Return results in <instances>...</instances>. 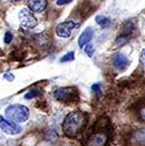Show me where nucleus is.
<instances>
[{"instance_id": "obj_9", "label": "nucleus", "mask_w": 145, "mask_h": 146, "mask_svg": "<svg viewBox=\"0 0 145 146\" xmlns=\"http://www.w3.org/2000/svg\"><path fill=\"white\" fill-rule=\"evenodd\" d=\"M92 38H93V30H92V29H90V27L86 29V30L82 33V35L79 36V40H78L79 47L80 48L86 47V45H87L88 43L92 40Z\"/></svg>"}, {"instance_id": "obj_15", "label": "nucleus", "mask_w": 145, "mask_h": 146, "mask_svg": "<svg viewBox=\"0 0 145 146\" xmlns=\"http://www.w3.org/2000/svg\"><path fill=\"white\" fill-rule=\"evenodd\" d=\"M84 52L87 53V56H88V57H92V56H93V47H92V45H90V43H88V44L86 45V48H84Z\"/></svg>"}, {"instance_id": "obj_21", "label": "nucleus", "mask_w": 145, "mask_h": 146, "mask_svg": "<svg viewBox=\"0 0 145 146\" xmlns=\"http://www.w3.org/2000/svg\"><path fill=\"white\" fill-rule=\"evenodd\" d=\"M140 116H141L142 120H145V108H142L141 110H140Z\"/></svg>"}, {"instance_id": "obj_18", "label": "nucleus", "mask_w": 145, "mask_h": 146, "mask_svg": "<svg viewBox=\"0 0 145 146\" xmlns=\"http://www.w3.org/2000/svg\"><path fill=\"white\" fill-rule=\"evenodd\" d=\"M92 91L95 92V93L100 94V92H101V86H100V84H93V86H92Z\"/></svg>"}, {"instance_id": "obj_11", "label": "nucleus", "mask_w": 145, "mask_h": 146, "mask_svg": "<svg viewBox=\"0 0 145 146\" xmlns=\"http://www.w3.org/2000/svg\"><path fill=\"white\" fill-rule=\"evenodd\" d=\"M96 22L99 23L101 27H109L110 25H112V19H109L108 17H96Z\"/></svg>"}, {"instance_id": "obj_6", "label": "nucleus", "mask_w": 145, "mask_h": 146, "mask_svg": "<svg viewBox=\"0 0 145 146\" xmlns=\"http://www.w3.org/2000/svg\"><path fill=\"white\" fill-rule=\"evenodd\" d=\"M0 128H1V131H3L4 133H7V135H18V133H21V127L19 125H17L14 121H11L8 120V119H5V116H0Z\"/></svg>"}, {"instance_id": "obj_22", "label": "nucleus", "mask_w": 145, "mask_h": 146, "mask_svg": "<svg viewBox=\"0 0 145 146\" xmlns=\"http://www.w3.org/2000/svg\"><path fill=\"white\" fill-rule=\"evenodd\" d=\"M4 78H5L7 80H13L14 79V76L12 74H5V76H4Z\"/></svg>"}, {"instance_id": "obj_4", "label": "nucleus", "mask_w": 145, "mask_h": 146, "mask_svg": "<svg viewBox=\"0 0 145 146\" xmlns=\"http://www.w3.org/2000/svg\"><path fill=\"white\" fill-rule=\"evenodd\" d=\"M78 93L74 88L71 87H66V88H58L55 92V98L61 102H71L77 100Z\"/></svg>"}, {"instance_id": "obj_14", "label": "nucleus", "mask_w": 145, "mask_h": 146, "mask_svg": "<svg viewBox=\"0 0 145 146\" xmlns=\"http://www.w3.org/2000/svg\"><path fill=\"white\" fill-rule=\"evenodd\" d=\"M75 57L74 52H69L67 54H65L62 58H61V62H69V61H73Z\"/></svg>"}, {"instance_id": "obj_13", "label": "nucleus", "mask_w": 145, "mask_h": 146, "mask_svg": "<svg viewBox=\"0 0 145 146\" xmlns=\"http://www.w3.org/2000/svg\"><path fill=\"white\" fill-rule=\"evenodd\" d=\"M127 40H128V35H120L117 38V41H115V44L117 45H123L127 43Z\"/></svg>"}, {"instance_id": "obj_2", "label": "nucleus", "mask_w": 145, "mask_h": 146, "mask_svg": "<svg viewBox=\"0 0 145 146\" xmlns=\"http://www.w3.org/2000/svg\"><path fill=\"white\" fill-rule=\"evenodd\" d=\"M29 109L23 105H11L5 110V119L14 123H23L29 119Z\"/></svg>"}, {"instance_id": "obj_5", "label": "nucleus", "mask_w": 145, "mask_h": 146, "mask_svg": "<svg viewBox=\"0 0 145 146\" xmlns=\"http://www.w3.org/2000/svg\"><path fill=\"white\" fill-rule=\"evenodd\" d=\"M79 27V22H75V21H66V22H62L56 27V33L60 38H70L73 31L75 29Z\"/></svg>"}, {"instance_id": "obj_20", "label": "nucleus", "mask_w": 145, "mask_h": 146, "mask_svg": "<svg viewBox=\"0 0 145 146\" xmlns=\"http://www.w3.org/2000/svg\"><path fill=\"white\" fill-rule=\"evenodd\" d=\"M140 61H141V64L145 66V49H142L141 54H140Z\"/></svg>"}, {"instance_id": "obj_17", "label": "nucleus", "mask_w": 145, "mask_h": 146, "mask_svg": "<svg viewBox=\"0 0 145 146\" xmlns=\"http://www.w3.org/2000/svg\"><path fill=\"white\" fill-rule=\"evenodd\" d=\"M38 94H40V92H39V91H30V93H27L25 97L27 100H30V98H34L35 96H38Z\"/></svg>"}, {"instance_id": "obj_8", "label": "nucleus", "mask_w": 145, "mask_h": 146, "mask_svg": "<svg viewBox=\"0 0 145 146\" xmlns=\"http://www.w3.org/2000/svg\"><path fill=\"white\" fill-rule=\"evenodd\" d=\"M128 64H130L128 58L124 54H122V53H117V54H114V57H113V65H114V67L117 70H119V71L127 69Z\"/></svg>"}, {"instance_id": "obj_23", "label": "nucleus", "mask_w": 145, "mask_h": 146, "mask_svg": "<svg viewBox=\"0 0 145 146\" xmlns=\"http://www.w3.org/2000/svg\"><path fill=\"white\" fill-rule=\"evenodd\" d=\"M14 1H18V0H14Z\"/></svg>"}, {"instance_id": "obj_10", "label": "nucleus", "mask_w": 145, "mask_h": 146, "mask_svg": "<svg viewBox=\"0 0 145 146\" xmlns=\"http://www.w3.org/2000/svg\"><path fill=\"white\" fill-rule=\"evenodd\" d=\"M29 8L33 12L40 13L47 8V0H29Z\"/></svg>"}, {"instance_id": "obj_16", "label": "nucleus", "mask_w": 145, "mask_h": 146, "mask_svg": "<svg viewBox=\"0 0 145 146\" xmlns=\"http://www.w3.org/2000/svg\"><path fill=\"white\" fill-rule=\"evenodd\" d=\"M12 38H13L12 33H11V31H7V33H5V36H4V41H5L7 44H9V43L12 41Z\"/></svg>"}, {"instance_id": "obj_3", "label": "nucleus", "mask_w": 145, "mask_h": 146, "mask_svg": "<svg viewBox=\"0 0 145 146\" xmlns=\"http://www.w3.org/2000/svg\"><path fill=\"white\" fill-rule=\"evenodd\" d=\"M19 23H21L22 27L25 29H34L36 25H38V21H36L35 16L33 14V11L27 8H23L19 11Z\"/></svg>"}, {"instance_id": "obj_12", "label": "nucleus", "mask_w": 145, "mask_h": 146, "mask_svg": "<svg viewBox=\"0 0 145 146\" xmlns=\"http://www.w3.org/2000/svg\"><path fill=\"white\" fill-rule=\"evenodd\" d=\"M135 140L137 142H145V129H141L135 135Z\"/></svg>"}, {"instance_id": "obj_1", "label": "nucleus", "mask_w": 145, "mask_h": 146, "mask_svg": "<svg viewBox=\"0 0 145 146\" xmlns=\"http://www.w3.org/2000/svg\"><path fill=\"white\" fill-rule=\"evenodd\" d=\"M86 124V114L83 111H73L66 115L62 123V131L67 137H75L82 132Z\"/></svg>"}, {"instance_id": "obj_19", "label": "nucleus", "mask_w": 145, "mask_h": 146, "mask_svg": "<svg viewBox=\"0 0 145 146\" xmlns=\"http://www.w3.org/2000/svg\"><path fill=\"white\" fill-rule=\"evenodd\" d=\"M73 0H57V5H65V4L71 3Z\"/></svg>"}, {"instance_id": "obj_7", "label": "nucleus", "mask_w": 145, "mask_h": 146, "mask_svg": "<svg viewBox=\"0 0 145 146\" xmlns=\"http://www.w3.org/2000/svg\"><path fill=\"white\" fill-rule=\"evenodd\" d=\"M108 143V135L104 132H97L90 136L87 146H105Z\"/></svg>"}]
</instances>
